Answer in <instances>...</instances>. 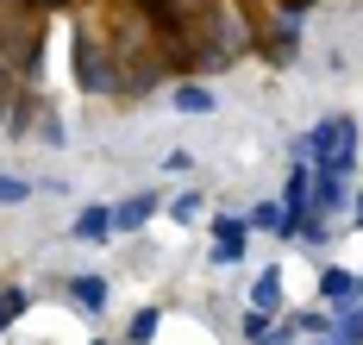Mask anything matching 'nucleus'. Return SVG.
I'll return each mask as SVG.
<instances>
[{"instance_id": "obj_3", "label": "nucleus", "mask_w": 363, "mask_h": 345, "mask_svg": "<svg viewBox=\"0 0 363 345\" xmlns=\"http://www.w3.org/2000/svg\"><path fill=\"white\" fill-rule=\"evenodd\" d=\"M69 302H75V307H88V314H101V307H107V276H94V270L69 276Z\"/></svg>"}, {"instance_id": "obj_8", "label": "nucleus", "mask_w": 363, "mask_h": 345, "mask_svg": "<svg viewBox=\"0 0 363 345\" xmlns=\"http://www.w3.org/2000/svg\"><path fill=\"white\" fill-rule=\"evenodd\" d=\"M251 307H263V314H276V307H282V270H276V264L251 283Z\"/></svg>"}, {"instance_id": "obj_15", "label": "nucleus", "mask_w": 363, "mask_h": 345, "mask_svg": "<svg viewBox=\"0 0 363 345\" xmlns=\"http://www.w3.org/2000/svg\"><path fill=\"white\" fill-rule=\"evenodd\" d=\"M19 201H32V182H26V176H6V170H0V207H19Z\"/></svg>"}, {"instance_id": "obj_2", "label": "nucleus", "mask_w": 363, "mask_h": 345, "mask_svg": "<svg viewBox=\"0 0 363 345\" xmlns=\"http://www.w3.org/2000/svg\"><path fill=\"white\" fill-rule=\"evenodd\" d=\"M245 232H251V220L213 214V264H238V258H245Z\"/></svg>"}, {"instance_id": "obj_9", "label": "nucleus", "mask_w": 363, "mask_h": 345, "mask_svg": "<svg viewBox=\"0 0 363 345\" xmlns=\"http://www.w3.org/2000/svg\"><path fill=\"white\" fill-rule=\"evenodd\" d=\"M332 320H338V339H345V345H363V302H357V295H351V302H338Z\"/></svg>"}, {"instance_id": "obj_14", "label": "nucleus", "mask_w": 363, "mask_h": 345, "mask_svg": "<svg viewBox=\"0 0 363 345\" xmlns=\"http://www.w3.org/2000/svg\"><path fill=\"white\" fill-rule=\"evenodd\" d=\"M145 13L157 19V32H182V0H145Z\"/></svg>"}, {"instance_id": "obj_11", "label": "nucleus", "mask_w": 363, "mask_h": 345, "mask_svg": "<svg viewBox=\"0 0 363 345\" xmlns=\"http://www.w3.org/2000/svg\"><path fill=\"white\" fill-rule=\"evenodd\" d=\"M245 220H251V232H282V226H289V214H282V201H257V207L245 214Z\"/></svg>"}, {"instance_id": "obj_18", "label": "nucleus", "mask_w": 363, "mask_h": 345, "mask_svg": "<svg viewBox=\"0 0 363 345\" xmlns=\"http://www.w3.org/2000/svg\"><path fill=\"white\" fill-rule=\"evenodd\" d=\"M307 345H345V339H338V333H332V339H307Z\"/></svg>"}, {"instance_id": "obj_5", "label": "nucleus", "mask_w": 363, "mask_h": 345, "mask_svg": "<svg viewBox=\"0 0 363 345\" xmlns=\"http://www.w3.org/2000/svg\"><path fill=\"white\" fill-rule=\"evenodd\" d=\"M150 214H157V195H132V201L113 207V232H138Z\"/></svg>"}, {"instance_id": "obj_7", "label": "nucleus", "mask_w": 363, "mask_h": 345, "mask_svg": "<svg viewBox=\"0 0 363 345\" xmlns=\"http://www.w3.org/2000/svg\"><path fill=\"white\" fill-rule=\"evenodd\" d=\"M320 295H326V302H351V295H357V270L326 264V270H320Z\"/></svg>"}, {"instance_id": "obj_4", "label": "nucleus", "mask_w": 363, "mask_h": 345, "mask_svg": "<svg viewBox=\"0 0 363 345\" xmlns=\"http://www.w3.org/2000/svg\"><path fill=\"white\" fill-rule=\"evenodd\" d=\"M75 70H82V88H88V94H101V88H107V63H101V57H94V44L88 38H75Z\"/></svg>"}, {"instance_id": "obj_1", "label": "nucleus", "mask_w": 363, "mask_h": 345, "mask_svg": "<svg viewBox=\"0 0 363 345\" xmlns=\"http://www.w3.org/2000/svg\"><path fill=\"white\" fill-rule=\"evenodd\" d=\"M294 157H307V163H357V119L326 114L313 132L294 138Z\"/></svg>"}, {"instance_id": "obj_19", "label": "nucleus", "mask_w": 363, "mask_h": 345, "mask_svg": "<svg viewBox=\"0 0 363 345\" xmlns=\"http://www.w3.org/2000/svg\"><path fill=\"white\" fill-rule=\"evenodd\" d=\"M357 302H363V276H357Z\"/></svg>"}, {"instance_id": "obj_12", "label": "nucleus", "mask_w": 363, "mask_h": 345, "mask_svg": "<svg viewBox=\"0 0 363 345\" xmlns=\"http://www.w3.org/2000/svg\"><path fill=\"white\" fill-rule=\"evenodd\" d=\"M157 327H163V314H157V307H138L132 327H125V345H150V339H157Z\"/></svg>"}, {"instance_id": "obj_16", "label": "nucleus", "mask_w": 363, "mask_h": 345, "mask_svg": "<svg viewBox=\"0 0 363 345\" xmlns=\"http://www.w3.org/2000/svg\"><path fill=\"white\" fill-rule=\"evenodd\" d=\"M169 220H182V226L201 220V195H176V201H169Z\"/></svg>"}, {"instance_id": "obj_17", "label": "nucleus", "mask_w": 363, "mask_h": 345, "mask_svg": "<svg viewBox=\"0 0 363 345\" xmlns=\"http://www.w3.org/2000/svg\"><path fill=\"white\" fill-rule=\"evenodd\" d=\"M351 220H357V232H363V195H357V207H351Z\"/></svg>"}, {"instance_id": "obj_6", "label": "nucleus", "mask_w": 363, "mask_h": 345, "mask_svg": "<svg viewBox=\"0 0 363 345\" xmlns=\"http://www.w3.org/2000/svg\"><path fill=\"white\" fill-rule=\"evenodd\" d=\"M75 239L82 245H101V239H113V207H82V220H75Z\"/></svg>"}, {"instance_id": "obj_10", "label": "nucleus", "mask_w": 363, "mask_h": 345, "mask_svg": "<svg viewBox=\"0 0 363 345\" xmlns=\"http://www.w3.org/2000/svg\"><path fill=\"white\" fill-rule=\"evenodd\" d=\"M219 94L213 88H201V82H188V88H176V114H213Z\"/></svg>"}, {"instance_id": "obj_13", "label": "nucleus", "mask_w": 363, "mask_h": 345, "mask_svg": "<svg viewBox=\"0 0 363 345\" xmlns=\"http://www.w3.org/2000/svg\"><path fill=\"white\" fill-rule=\"evenodd\" d=\"M26 302H32V295H26L19 283H6V289H0V333H6V327H13V320L26 314Z\"/></svg>"}, {"instance_id": "obj_21", "label": "nucleus", "mask_w": 363, "mask_h": 345, "mask_svg": "<svg viewBox=\"0 0 363 345\" xmlns=\"http://www.w3.org/2000/svg\"><path fill=\"white\" fill-rule=\"evenodd\" d=\"M282 345H289V339H282Z\"/></svg>"}, {"instance_id": "obj_20", "label": "nucleus", "mask_w": 363, "mask_h": 345, "mask_svg": "<svg viewBox=\"0 0 363 345\" xmlns=\"http://www.w3.org/2000/svg\"><path fill=\"white\" fill-rule=\"evenodd\" d=\"M94 345H107V339H94Z\"/></svg>"}]
</instances>
